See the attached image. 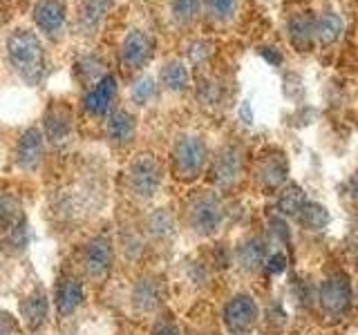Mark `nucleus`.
Segmentation results:
<instances>
[{
    "instance_id": "obj_1",
    "label": "nucleus",
    "mask_w": 358,
    "mask_h": 335,
    "mask_svg": "<svg viewBox=\"0 0 358 335\" xmlns=\"http://www.w3.org/2000/svg\"><path fill=\"white\" fill-rule=\"evenodd\" d=\"M7 61L22 81L34 85L38 83L45 67V50L41 36L29 27H16L5 40Z\"/></svg>"
},
{
    "instance_id": "obj_2",
    "label": "nucleus",
    "mask_w": 358,
    "mask_h": 335,
    "mask_svg": "<svg viewBox=\"0 0 358 335\" xmlns=\"http://www.w3.org/2000/svg\"><path fill=\"white\" fill-rule=\"evenodd\" d=\"M128 179L139 197H152L162 186V165L152 154H137L128 165Z\"/></svg>"
},
{
    "instance_id": "obj_3",
    "label": "nucleus",
    "mask_w": 358,
    "mask_h": 335,
    "mask_svg": "<svg viewBox=\"0 0 358 335\" xmlns=\"http://www.w3.org/2000/svg\"><path fill=\"white\" fill-rule=\"evenodd\" d=\"M206 161V145L199 137H182L173 148V163L182 179H193L201 172Z\"/></svg>"
},
{
    "instance_id": "obj_4",
    "label": "nucleus",
    "mask_w": 358,
    "mask_h": 335,
    "mask_svg": "<svg viewBox=\"0 0 358 335\" xmlns=\"http://www.w3.org/2000/svg\"><path fill=\"white\" fill-rule=\"evenodd\" d=\"M155 50V40L148 31L139 27H132L126 31L119 45V59L126 70H141V67L150 61Z\"/></svg>"
},
{
    "instance_id": "obj_5",
    "label": "nucleus",
    "mask_w": 358,
    "mask_h": 335,
    "mask_svg": "<svg viewBox=\"0 0 358 335\" xmlns=\"http://www.w3.org/2000/svg\"><path fill=\"white\" fill-rule=\"evenodd\" d=\"M31 18L43 36L59 38L67 25V0H36Z\"/></svg>"
},
{
    "instance_id": "obj_6",
    "label": "nucleus",
    "mask_w": 358,
    "mask_h": 335,
    "mask_svg": "<svg viewBox=\"0 0 358 335\" xmlns=\"http://www.w3.org/2000/svg\"><path fill=\"white\" fill-rule=\"evenodd\" d=\"M352 304V286L347 275L336 273L327 277L320 286V306L331 318L345 315Z\"/></svg>"
},
{
    "instance_id": "obj_7",
    "label": "nucleus",
    "mask_w": 358,
    "mask_h": 335,
    "mask_svg": "<svg viewBox=\"0 0 358 335\" xmlns=\"http://www.w3.org/2000/svg\"><path fill=\"white\" fill-rule=\"evenodd\" d=\"M222 217H224L222 206L217 197L213 195H201L190 204V223L201 234L215 232L222 223Z\"/></svg>"
},
{
    "instance_id": "obj_8",
    "label": "nucleus",
    "mask_w": 358,
    "mask_h": 335,
    "mask_svg": "<svg viewBox=\"0 0 358 335\" xmlns=\"http://www.w3.org/2000/svg\"><path fill=\"white\" fill-rule=\"evenodd\" d=\"M115 94H117V78H115V74H103L96 83L90 85V89L83 96V107L92 117H101V114H106V112L110 110Z\"/></svg>"
},
{
    "instance_id": "obj_9",
    "label": "nucleus",
    "mask_w": 358,
    "mask_h": 335,
    "mask_svg": "<svg viewBox=\"0 0 358 335\" xmlns=\"http://www.w3.org/2000/svg\"><path fill=\"white\" fill-rule=\"evenodd\" d=\"M224 320H227L231 331L242 333L251 329L253 322L257 320V304L249 295H235L224 308Z\"/></svg>"
},
{
    "instance_id": "obj_10",
    "label": "nucleus",
    "mask_w": 358,
    "mask_h": 335,
    "mask_svg": "<svg viewBox=\"0 0 358 335\" xmlns=\"http://www.w3.org/2000/svg\"><path fill=\"white\" fill-rule=\"evenodd\" d=\"M43 134L38 128H27L16 143V163L22 170H34L43 159Z\"/></svg>"
},
{
    "instance_id": "obj_11",
    "label": "nucleus",
    "mask_w": 358,
    "mask_h": 335,
    "mask_svg": "<svg viewBox=\"0 0 358 335\" xmlns=\"http://www.w3.org/2000/svg\"><path fill=\"white\" fill-rule=\"evenodd\" d=\"M43 128H45V137H48L50 143H63L67 141L72 132V112L70 107H65L61 103L50 105V110L45 112L43 119Z\"/></svg>"
},
{
    "instance_id": "obj_12",
    "label": "nucleus",
    "mask_w": 358,
    "mask_h": 335,
    "mask_svg": "<svg viewBox=\"0 0 358 335\" xmlns=\"http://www.w3.org/2000/svg\"><path fill=\"white\" fill-rule=\"evenodd\" d=\"M112 264V246L108 237H94L85 248V271L90 277L103 279Z\"/></svg>"
},
{
    "instance_id": "obj_13",
    "label": "nucleus",
    "mask_w": 358,
    "mask_h": 335,
    "mask_svg": "<svg viewBox=\"0 0 358 335\" xmlns=\"http://www.w3.org/2000/svg\"><path fill=\"white\" fill-rule=\"evenodd\" d=\"M56 308H59L61 315H70V313L76 311V306L81 304L83 299V286L78 279L74 277H63L59 284H56Z\"/></svg>"
},
{
    "instance_id": "obj_14",
    "label": "nucleus",
    "mask_w": 358,
    "mask_h": 335,
    "mask_svg": "<svg viewBox=\"0 0 358 335\" xmlns=\"http://www.w3.org/2000/svg\"><path fill=\"white\" fill-rule=\"evenodd\" d=\"M108 9V0H81L78 3V14H76V22L81 34H96L101 22H103Z\"/></svg>"
},
{
    "instance_id": "obj_15",
    "label": "nucleus",
    "mask_w": 358,
    "mask_h": 335,
    "mask_svg": "<svg viewBox=\"0 0 358 335\" xmlns=\"http://www.w3.org/2000/svg\"><path fill=\"white\" fill-rule=\"evenodd\" d=\"M240 172V154L235 148H224L220 154L215 163H213V179H215L217 184L227 186L231 184L235 177H238Z\"/></svg>"
},
{
    "instance_id": "obj_16",
    "label": "nucleus",
    "mask_w": 358,
    "mask_h": 335,
    "mask_svg": "<svg viewBox=\"0 0 358 335\" xmlns=\"http://www.w3.org/2000/svg\"><path fill=\"white\" fill-rule=\"evenodd\" d=\"M20 311H22V318L27 322V329L36 331L45 322V318H48V297H45V293H41V290H36V293H31L29 297L22 299Z\"/></svg>"
},
{
    "instance_id": "obj_17",
    "label": "nucleus",
    "mask_w": 358,
    "mask_h": 335,
    "mask_svg": "<svg viewBox=\"0 0 358 335\" xmlns=\"http://www.w3.org/2000/svg\"><path fill=\"white\" fill-rule=\"evenodd\" d=\"M134 134V117L130 114L128 110H115L108 117V137L115 143H126L132 139Z\"/></svg>"
},
{
    "instance_id": "obj_18",
    "label": "nucleus",
    "mask_w": 358,
    "mask_h": 335,
    "mask_svg": "<svg viewBox=\"0 0 358 335\" xmlns=\"http://www.w3.org/2000/svg\"><path fill=\"white\" fill-rule=\"evenodd\" d=\"M188 81H190L188 67L177 59L168 61L159 72V83L166 89H171V92H184L188 87Z\"/></svg>"
},
{
    "instance_id": "obj_19",
    "label": "nucleus",
    "mask_w": 358,
    "mask_h": 335,
    "mask_svg": "<svg viewBox=\"0 0 358 335\" xmlns=\"http://www.w3.org/2000/svg\"><path fill=\"white\" fill-rule=\"evenodd\" d=\"M343 20L334 14V11H322L318 18H313V36L322 45H329L341 36Z\"/></svg>"
},
{
    "instance_id": "obj_20",
    "label": "nucleus",
    "mask_w": 358,
    "mask_h": 335,
    "mask_svg": "<svg viewBox=\"0 0 358 335\" xmlns=\"http://www.w3.org/2000/svg\"><path fill=\"white\" fill-rule=\"evenodd\" d=\"M287 31H289V38L296 47L305 50L309 47V43L313 38V18L307 14H294L287 22Z\"/></svg>"
},
{
    "instance_id": "obj_21",
    "label": "nucleus",
    "mask_w": 358,
    "mask_h": 335,
    "mask_svg": "<svg viewBox=\"0 0 358 335\" xmlns=\"http://www.w3.org/2000/svg\"><path fill=\"white\" fill-rule=\"evenodd\" d=\"M257 174H260V181L266 188H278L280 184L285 181V177H287V163H285V159L280 154L264 156Z\"/></svg>"
},
{
    "instance_id": "obj_22",
    "label": "nucleus",
    "mask_w": 358,
    "mask_h": 335,
    "mask_svg": "<svg viewBox=\"0 0 358 335\" xmlns=\"http://www.w3.org/2000/svg\"><path fill=\"white\" fill-rule=\"evenodd\" d=\"M238 262L244 271H255V268H260L262 262H264V246L260 239H246L240 244L238 248Z\"/></svg>"
},
{
    "instance_id": "obj_23",
    "label": "nucleus",
    "mask_w": 358,
    "mask_h": 335,
    "mask_svg": "<svg viewBox=\"0 0 358 335\" xmlns=\"http://www.w3.org/2000/svg\"><path fill=\"white\" fill-rule=\"evenodd\" d=\"M298 219L305 228L309 230H322L329 223V212L324 206L313 204V201H305V206L300 208Z\"/></svg>"
},
{
    "instance_id": "obj_24",
    "label": "nucleus",
    "mask_w": 358,
    "mask_h": 335,
    "mask_svg": "<svg viewBox=\"0 0 358 335\" xmlns=\"http://www.w3.org/2000/svg\"><path fill=\"white\" fill-rule=\"evenodd\" d=\"M302 206H305V193H302V188L296 184L287 186L278 197V210L282 212V215H298Z\"/></svg>"
},
{
    "instance_id": "obj_25",
    "label": "nucleus",
    "mask_w": 358,
    "mask_h": 335,
    "mask_svg": "<svg viewBox=\"0 0 358 335\" xmlns=\"http://www.w3.org/2000/svg\"><path fill=\"white\" fill-rule=\"evenodd\" d=\"M134 306H139L141 311H152L159 304V288L152 282V279H141V282L134 286Z\"/></svg>"
},
{
    "instance_id": "obj_26",
    "label": "nucleus",
    "mask_w": 358,
    "mask_h": 335,
    "mask_svg": "<svg viewBox=\"0 0 358 335\" xmlns=\"http://www.w3.org/2000/svg\"><path fill=\"white\" fill-rule=\"evenodd\" d=\"M201 0H171V16L179 25H188L199 14Z\"/></svg>"
},
{
    "instance_id": "obj_27",
    "label": "nucleus",
    "mask_w": 358,
    "mask_h": 335,
    "mask_svg": "<svg viewBox=\"0 0 358 335\" xmlns=\"http://www.w3.org/2000/svg\"><path fill=\"white\" fill-rule=\"evenodd\" d=\"M20 221V204L16 197L0 195V230H9Z\"/></svg>"
},
{
    "instance_id": "obj_28",
    "label": "nucleus",
    "mask_w": 358,
    "mask_h": 335,
    "mask_svg": "<svg viewBox=\"0 0 358 335\" xmlns=\"http://www.w3.org/2000/svg\"><path fill=\"white\" fill-rule=\"evenodd\" d=\"M27 244H29L27 223L20 219L16 226L9 228V234H7V239H5V251L9 255H18V253H22V251L27 248Z\"/></svg>"
},
{
    "instance_id": "obj_29",
    "label": "nucleus",
    "mask_w": 358,
    "mask_h": 335,
    "mask_svg": "<svg viewBox=\"0 0 358 335\" xmlns=\"http://www.w3.org/2000/svg\"><path fill=\"white\" fill-rule=\"evenodd\" d=\"M155 92H157V83H155V78H152V76H141V78H137V81H134L132 87H130V96H132L134 103H139V105H145V103H148Z\"/></svg>"
},
{
    "instance_id": "obj_30",
    "label": "nucleus",
    "mask_w": 358,
    "mask_h": 335,
    "mask_svg": "<svg viewBox=\"0 0 358 335\" xmlns=\"http://www.w3.org/2000/svg\"><path fill=\"white\" fill-rule=\"evenodd\" d=\"M148 230L152 234H157V237H164V234H168V232L173 230V217L168 215V210L159 208V210L150 212V217H148Z\"/></svg>"
},
{
    "instance_id": "obj_31",
    "label": "nucleus",
    "mask_w": 358,
    "mask_h": 335,
    "mask_svg": "<svg viewBox=\"0 0 358 335\" xmlns=\"http://www.w3.org/2000/svg\"><path fill=\"white\" fill-rule=\"evenodd\" d=\"M206 11L215 20H229L235 9H238V0H204Z\"/></svg>"
},
{
    "instance_id": "obj_32",
    "label": "nucleus",
    "mask_w": 358,
    "mask_h": 335,
    "mask_svg": "<svg viewBox=\"0 0 358 335\" xmlns=\"http://www.w3.org/2000/svg\"><path fill=\"white\" fill-rule=\"evenodd\" d=\"M285 268H287V257H285L282 253H273V255L266 260V273L278 275V273H282Z\"/></svg>"
},
{
    "instance_id": "obj_33",
    "label": "nucleus",
    "mask_w": 358,
    "mask_h": 335,
    "mask_svg": "<svg viewBox=\"0 0 358 335\" xmlns=\"http://www.w3.org/2000/svg\"><path fill=\"white\" fill-rule=\"evenodd\" d=\"M152 335H179V329H177V324L173 320L164 318L152 327Z\"/></svg>"
},
{
    "instance_id": "obj_34",
    "label": "nucleus",
    "mask_w": 358,
    "mask_h": 335,
    "mask_svg": "<svg viewBox=\"0 0 358 335\" xmlns=\"http://www.w3.org/2000/svg\"><path fill=\"white\" fill-rule=\"evenodd\" d=\"M262 56L268 61V63H273V65H278L280 63V54H275L271 47H266V50H262Z\"/></svg>"
},
{
    "instance_id": "obj_35",
    "label": "nucleus",
    "mask_w": 358,
    "mask_h": 335,
    "mask_svg": "<svg viewBox=\"0 0 358 335\" xmlns=\"http://www.w3.org/2000/svg\"><path fill=\"white\" fill-rule=\"evenodd\" d=\"M242 119H246V123H251V119H253L249 103H244V105H242Z\"/></svg>"
},
{
    "instance_id": "obj_36",
    "label": "nucleus",
    "mask_w": 358,
    "mask_h": 335,
    "mask_svg": "<svg viewBox=\"0 0 358 335\" xmlns=\"http://www.w3.org/2000/svg\"><path fill=\"white\" fill-rule=\"evenodd\" d=\"M352 193H354V197L358 199V172L352 177Z\"/></svg>"
}]
</instances>
